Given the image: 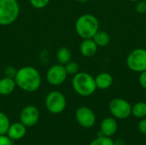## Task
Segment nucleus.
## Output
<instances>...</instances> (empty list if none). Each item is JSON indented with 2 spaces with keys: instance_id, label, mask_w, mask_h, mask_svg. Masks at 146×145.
Wrapping results in <instances>:
<instances>
[{
  "instance_id": "obj_1",
  "label": "nucleus",
  "mask_w": 146,
  "mask_h": 145,
  "mask_svg": "<svg viewBox=\"0 0 146 145\" xmlns=\"http://www.w3.org/2000/svg\"><path fill=\"white\" fill-rule=\"evenodd\" d=\"M16 86L26 92L38 91L42 83L41 75L37 68L32 66H25L17 70L15 77Z\"/></svg>"
},
{
  "instance_id": "obj_2",
  "label": "nucleus",
  "mask_w": 146,
  "mask_h": 145,
  "mask_svg": "<svg viewBox=\"0 0 146 145\" xmlns=\"http://www.w3.org/2000/svg\"><path fill=\"white\" fill-rule=\"evenodd\" d=\"M99 21L92 14H83L78 17L75 21V31L83 39L92 38L95 33L99 30Z\"/></svg>"
},
{
  "instance_id": "obj_3",
  "label": "nucleus",
  "mask_w": 146,
  "mask_h": 145,
  "mask_svg": "<svg viewBox=\"0 0 146 145\" xmlns=\"http://www.w3.org/2000/svg\"><path fill=\"white\" fill-rule=\"evenodd\" d=\"M72 86L74 91L81 97H89L98 89L95 78L86 72H79L74 74L72 79Z\"/></svg>"
},
{
  "instance_id": "obj_4",
  "label": "nucleus",
  "mask_w": 146,
  "mask_h": 145,
  "mask_svg": "<svg viewBox=\"0 0 146 145\" xmlns=\"http://www.w3.org/2000/svg\"><path fill=\"white\" fill-rule=\"evenodd\" d=\"M20 10L17 0H0V26L13 24L19 17Z\"/></svg>"
},
{
  "instance_id": "obj_5",
  "label": "nucleus",
  "mask_w": 146,
  "mask_h": 145,
  "mask_svg": "<svg viewBox=\"0 0 146 145\" xmlns=\"http://www.w3.org/2000/svg\"><path fill=\"white\" fill-rule=\"evenodd\" d=\"M44 105L50 113L53 115H58L63 112L66 109L67 100L65 96L61 91H52L46 95Z\"/></svg>"
},
{
  "instance_id": "obj_6",
  "label": "nucleus",
  "mask_w": 146,
  "mask_h": 145,
  "mask_svg": "<svg viewBox=\"0 0 146 145\" xmlns=\"http://www.w3.org/2000/svg\"><path fill=\"white\" fill-rule=\"evenodd\" d=\"M127 68L135 73H142L146 70V50L136 48L132 50L127 57Z\"/></svg>"
},
{
  "instance_id": "obj_7",
  "label": "nucleus",
  "mask_w": 146,
  "mask_h": 145,
  "mask_svg": "<svg viewBox=\"0 0 146 145\" xmlns=\"http://www.w3.org/2000/svg\"><path fill=\"white\" fill-rule=\"evenodd\" d=\"M110 114L116 119H127L132 115V105L123 98H114L109 104Z\"/></svg>"
},
{
  "instance_id": "obj_8",
  "label": "nucleus",
  "mask_w": 146,
  "mask_h": 145,
  "mask_svg": "<svg viewBox=\"0 0 146 145\" xmlns=\"http://www.w3.org/2000/svg\"><path fill=\"white\" fill-rule=\"evenodd\" d=\"M68 73L65 70L64 65L54 64L52 65L46 73V79L50 85L59 86L62 85L67 79Z\"/></svg>"
},
{
  "instance_id": "obj_9",
  "label": "nucleus",
  "mask_w": 146,
  "mask_h": 145,
  "mask_svg": "<svg viewBox=\"0 0 146 145\" xmlns=\"http://www.w3.org/2000/svg\"><path fill=\"white\" fill-rule=\"evenodd\" d=\"M39 110L34 105H27L22 109L20 114V121L27 127L35 126L39 120Z\"/></svg>"
},
{
  "instance_id": "obj_10",
  "label": "nucleus",
  "mask_w": 146,
  "mask_h": 145,
  "mask_svg": "<svg viewBox=\"0 0 146 145\" xmlns=\"http://www.w3.org/2000/svg\"><path fill=\"white\" fill-rule=\"evenodd\" d=\"M75 118L77 122L85 128H90L96 123V115L94 112L86 106H81L77 109L75 112Z\"/></svg>"
},
{
  "instance_id": "obj_11",
  "label": "nucleus",
  "mask_w": 146,
  "mask_h": 145,
  "mask_svg": "<svg viewBox=\"0 0 146 145\" xmlns=\"http://www.w3.org/2000/svg\"><path fill=\"white\" fill-rule=\"evenodd\" d=\"M27 133V126H24L21 121L10 124L7 132V136L13 141L20 140L25 137Z\"/></svg>"
},
{
  "instance_id": "obj_12",
  "label": "nucleus",
  "mask_w": 146,
  "mask_h": 145,
  "mask_svg": "<svg viewBox=\"0 0 146 145\" xmlns=\"http://www.w3.org/2000/svg\"><path fill=\"white\" fill-rule=\"evenodd\" d=\"M101 132L105 137H112L114 134H115L117 129H118V124L115 118L113 117H107L104 119L101 122L100 126Z\"/></svg>"
},
{
  "instance_id": "obj_13",
  "label": "nucleus",
  "mask_w": 146,
  "mask_h": 145,
  "mask_svg": "<svg viewBox=\"0 0 146 145\" xmlns=\"http://www.w3.org/2000/svg\"><path fill=\"white\" fill-rule=\"evenodd\" d=\"M98 46L92 38H85L80 43V51L85 57H92L96 55Z\"/></svg>"
},
{
  "instance_id": "obj_14",
  "label": "nucleus",
  "mask_w": 146,
  "mask_h": 145,
  "mask_svg": "<svg viewBox=\"0 0 146 145\" xmlns=\"http://www.w3.org/2000/svg\"><path fill=\"white\" fill-rule=\"evenodd\" d=\"M113 76L107 72H102L95 77V82L98 89L106 90L109 89L113 84Z\"/></svg>"
},
{
  "instance_id": "obj_15",
  "label": "nucleus",
  "mask_w": 146,
  "mask_h": 145,
  "mask_svg": "<svg viewBox=\"0 0 146 145\" xmlns=\"http://www.w3.org/2000/svg\"><path fill=\"white\" fill-rule=\"evenodd\" d=\"M16 88V83L15 79L9 77H3L0 79V95L8 96L14 92Z\"/></svg>"
},
{
  "instance_id": "obj_16",
  "label": "nucleus",
  "mask_w": 146,
  "mask_h": 145,
  "mask_svg": "<svg viewBox=\"0 0 146 145\" xmlns=\"http://www.w3.org/2000/svg\"><path fill=\"white\" fill-rule=\"evenodd\" d=\"M56 57V61L59 64L65 65L68 62L71 61V58H72L71 50L67 47H61L57 50Z\"/></svg>"
},
{
  "instance_id": "obj_17",
  "label": "nucleus",
  "mask_w": 146,
  "mask_h": 145,
  "mask_svg": "<svg viewBox=\"0 0 146 145\" xmlns=\"http://www.w3.org/2000/svg\"><path fill=\"white\" fill-rule=\"evenodd\" d=\"M92 39L94 40V42L96 43V44L98 47L107 46L110 44V34L107 32L102 31V30H98L95 33V35L92 37Z\"/></svg>"
},
{
  "instance_id": "obj_18",
  "label": "nucleus",
  "mask_w": 146,
  "mask_h": 145,
  "mask_svg": "<svg viewBox=\"0 0 146 145\" xmlns=\"http://www.w3.org/2000/svg\"><path fill=\"white\" fill-rule=\"evenodd\" d=\"M132 115L138 118L143 119L146 117V103L138 102L133 106H132Z\"/></svg>"
},
{
  "instance_id": "obj_19",
  "label": "nucleus",
  "mask_w": 146,
  "mask_h": 145,
  "mask_svg": "<svg viewBox=\"0 0 146 145\" xmlns=\"http://www.w3.org/2000/svg\"><path fill=\"white\" fill-rule=\"evenodd\" d=\"M10 126L9 117L3 112H0V135H6Z\"/></svg>"
},
{
  "instance_id": "obj_20",
  "label": "nucleus",
  "mask_w": 146,
  "mask_h": 145,
  "mask_svg": "<svg viewBox=\"0 0 146 145\" xmlns=\"http://www.w3.org/2000/svg\"><path fill=\"white\" fill-rule=\"evenodd\" d=\"M90 145H115V141H113L110 138L105 137V136H101L98 137L94 140L91 142Z\"/></svg>"
},
{
  "instance_id": "obj_21",
  "label": "nucleus",
  "mask_w": 146,
  "mask_h": 145,
  "mask_svg": "<svg viewBox=\"0 0 146 145\" xmlns=\"http://www.w3.org/2000/svg\"><path fill=\"white\" fill-rule=\"evenodd\" d=\"M64 68H65V70H66L68 75H73V76L74 74H76L77 73H79V69H80L79 64L73 61H70L67 64H65Z\"/></svg>"
},
{
  "instance_id": "obj_22",
  "label": "nucleus",
  "mask_w": 146,
  "mask_h": 145,
  "mask_svg": "<svg viewBox=\"0 0 146 145\" xmlns=\"http://www.w3.org/2000/svg\"><path fill=\"white\" fill-rule=\"evenodd\" d=\"M50 0H29L30 4L37 9H41L45 8L49 3Z\"/></svg>"
},
{
  "instance_id": "obj_23",
  "label": "nucleus",
  "mask_w": 146,
  "mask_h": 145,
  "mask_svg": "<svg viewBox=\"0 0 146 145\" xmlns=\"http://www.w3.org/2000/svg\"><path fill=\"white\" fill-rule=\"evenodd\" d=\"M17 70L18 69L16 68H15L14 66H7L3 70L4 76L15 79V77L16 75V73H17Z\"/></svg>"
},
{
  "instance_id": "obj_24",
  "label": "nucleus",
  "mask_w": 146,
  "mask_h": 145,
  "mask_svg": "<svg viewBox=\"0 0 146 145\" xmlns=\"http://www.w3.org/2000/svg\"><path fill=\"white\" fill-rule=\"evenodd\" d=\"M136 11L139 14L146 13V0H139L136 4Z\"/></svg>"
},
{
  "instance_id": "obj_25",
  "label": "nucleus",
  "mask_w": 146,
  "mask_h": 145,
  "mask_svg": "<svg viewBox=\"0 0 146 145\" xmlns=\"http://www.w3.org/2000/svg\"><path fill=\"white\" fill-rule=\"evenodd\" d=\"M0 145H13V140L7 135H0Z\"/></svg>"
},
{
  "instance_id": "obj_26",
  "label": "nucleus",
  "mask_w": 146,
  "mask_h": 145,
  "mask_svg": "<svg viewBox=\"0 0 146 145\" xmlns=\"http://www.w3.org/2000/svg\"><path fill=\"white\" fill-rule=\"evenodd\" d=\"M139 82L140 85L146 90V70L140 73L139 77Z\"/></svg>"
},
{
  "instance_id": "obj_27",
  "label": "nucleus",
  "mask_w": 146,
  "mask_h": 145,
  "mask_svg": "<svg viewBox=\"0 0 146 145\" xmlns=\"http://www.w3.org/2000/svg\"><path fill=\"white\" fill-rule=\"evenodd\" d=\"M139 130L140 131L141 133L144 135H146V119L143 118L141 121L139 122Z\"/></svg>"
},
{
  "instance_id": "obj_28",
  "label": "nucleus",
  "mask_w": 146,
  "mask_h": 145,
  "mask_svg": "<svg viewBox=\"0 0 146 145\" xmlns=\"http://www.w3.org/2000/svg\"><path fill=\"white\" fill-rule=\"evenodd\" d=\"M78 2H80V3H86V2H88L89 0H77Z\"/></svg>"
},
{
  "instance_id": "obj_29",
  "label": "nucleus",
  "mask_w": 146,
  "mask_h": 145,
  "mask_svg": "<svg viewBox=\"0 0 146 145\" xmlns=\"http://www.w3.org/2000/svg\"><path fill=\"white\" fill-rule=\"evenodd\" d=\"M130 1H133V2H136V1H139V0H130Z\"/></svg>"
}]
</instances>
